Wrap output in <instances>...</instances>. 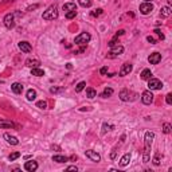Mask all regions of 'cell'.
<instances>
[{
  "instance_id": "cell-1",
  "label": "cell",
  "mask_w": 172,
  "mask_h": 172,
  "mask_svg": "<svg viewBox=\"0 0 172 172\" xmlns=\"http://www.w3.org/2000/svg\"><path fill=\"white\" fill-rule=\"evenodd\" d=\"M155 139V133L153 132H147L144 136V143H145V147H144V156H143V160L144 163H148L151 159V147H152V141Z\"/></svg>"
},
{
  "instance_id": "cell-2",
  "label": "cell",
  "mask_w": 172,
  "mask_h": 172,
  "mask_svg": "<svg viewBox=\"0 0 172 172\" xmlns=\"http://www.w3.org/2000/svg\"><path fill=\"white\" fill-rule=\"evenodd\" d=\"M45 20H54V19L58 18V5L54 4V5H50L47 10L43 12V16H42Z\"/></svg>"
},
{
  "instance_id": "cell-3",
  "label": "cell",
  "mask_w": 172,
  "mask_h": 172,
  "mask_svg": "<svg viewBox=\"0 0 172 172\" xmlns=\"http://www.w3.org/2000/svg\"><path fill=\"white\" fill-rule=\"evenodd\" d=\"M90 39H91V36H90V34L89 32H81L79 35L75 36V45L85 46V45H88V43L90 42Z\"/></svg>"
},
{
  "instance_id": "cell-4",
  "label": "cell",
  "mask_w": 172,
  "mask_h": 172,
  "mask_svg": "<svg viewBox=\"0 0 172 172\" xmlns=\"http://www.w3.org/2000/svg\"><path fill=\"white\" fill-rule=\"evenodd\" d=\"M148 88H149V90H160L163 88V84L157 78H149L148 79Z\"/></svg>"
},
{
  "instance_id": "cell-5",
  "label": "cell",
  "mask_w": 172,
  "mask_h": 172,
  "mask_svg": "<svg viewBox=\"0 0 172 172\" xmlns=\"http://www.w3.org/2000/svg\"><path fill=\"white\" fill-rule=\"evenodd\" d=\"M3 22H4V26L7 28H14L15 27V15L14 14H7V15L4 16V19H3Z\"/></svg>"
},
{
  "instance_id": "cell-6",
  "label": "cell",
  "mask_w": 172,
  "mask_h": 172,
  "mask_svg": "<svg viewBox=\"0 0 172 172\" xmlns=\"http://www.w3.org/2000/svg\"><path fill=\"white\" fill-rule=\"evenodd\" d=\"M153 11V4L148 2H144L143 4H140V12L143 15H149V14Z\"/></svg>"
},
{
  "instance_id": "cell-7",
  "label": "cell",
  "mask_w": 172,
  "mask_h": 172,
  "mask_svg": "<svg viewBox=\"0 0 172 172\" xmlns=\"http://www.w3.org/2000/svg\"><path fill=\"white\" fill-rule=\"evenodd\" d=\"M141 101H143V104H145V105H151L152 102H153V94H152L151 90H147L143 93Z\"/></svg>"
},
{
  "instance_id": "cell-8",
  "label": "cell",
  "mask_w": 172,
  "mask_h": 172,
  "mask_svg": "<svg viewBox=\"0 0 172 172\" xmlns=\"http://www.w3.org/2000/svg\"><path fill=\"white\" fill-rule=\"evenodd\" d=\"M85 155H86V157H88V159H90V160H91V161L98 163L100 160H101V156H100V155L97 153L96 151H93V149L86 151V152H85Z\"/></svg>"
},
{
  "instance_id": "cell-9",
  "label": "cell",
  "mask_w": 172,
  "mask_h": 172,
  "mask_svg": "<svg viewBox=\"0 0 172 172\" xmlns=\"http://www.w3.org/2000/svg\"><path fill=\"white\" fill-rule=\"evenodd\" d=\"M133 70V66H132L131 63H124L122 65V67L120 69V77H125V75H128L131 71Z\"/></svg>"
},
{
  "instance_id": "cell-10",
  "label": "cell",
  "mask_w": 172,
  "mask_h": 172,
  "mask_svg": "<svg viewBox=\"0 0 172 172\" xmlns=\"http://www.w3.org/2000/svg\"><path fill=\"white\" fill-rule=\"evenodd\" d=\"M160 61H161V55H160L159 53H152L151 55L148 57V62H149L151 65H157Z\"/></svg>"
},
{
  "instance_id": "cell-11",
  "label": "cell",
  "mask_w": 172,
  "mask_h": 172,
  "mask_svg": "<svg viewBox=\"0 0 172 172\" xmlns=\"http://www.w3.org/2000/svg\"><path fill=\"white\" fill-rule=\"evenodd\" d=\"M24 170L28 171V172H34L38 170V163L34 161V160H31V161H27L24 164Z\"/></svg>"
},
{
  "instance_id": "cell-12",
  "label": "cell",
  "mask_w": 172,
  "mask_h": 172,
  "mask_svg": "<svg viewBox=\"0 0 172 172\" xmlns=\"http://www.w3.org/2000/svg\"><path fill=\"white\" fill-rule=\"evenodd\" d=\"M19 48L23 51V53H31L32 51V47H31V45L28 42H26V41H23V42H19Z\"/></svg>"
},
{
  "instance_id": "cell-13",
  "label": "cell",
  "mask_w": 172,
  "mask_h": 172,
  "mask_svg": "<svg viewBox=\"0 0 172 172\" xmlns=\"http://www.w3.org/2000/svg\"><path fill=\"white\" fill-rule=\"evenodd\" d=\"M4 139H5V141H7L8 144H11V145H18L19 144V140L16 139L15 136L10 134V133H5L4 134Z\"/></svg>"
},
{
  "instance_id": "cell-14",
  "label": "cell",
  "mask_w": 172,
  "mask_h": 172,
  "mask_svg": "<svg viewBox=\"0 0 172 172\" xmlns=\"http://www.w3.org/2000/svg\"><path fill=\"white\" fill-rule=\"evenodd\" d=\"M124 53V47L122 46H116V47H110V55L112 57H117V55H121Z\"/></svg>"
},
{
  "instance_id": "cell-15",
  "label": "cell",
  "mask_w": 172,
  "mask_h": 172,
  "mask_svg": "<svg viewBox=\"0 0 172 172\" xmlns=\"http://www.w3.org/2000/svg\"><path fill=\"white\" fill-rule=\"evenodd\" d=\"M11 89H12V91L15 94H22L23 91V85L19 84V82H14L12 85H11Z\"/></svg>"
},
{
  "instance_id": "cell-16",
  "label": "cell",
  "mask_w": 172,
  "mask_h": 172,
  "mask_svg": "<svg viewBox=\"0 0 172 172\" xmlns=\"http://www.w3.org/2000/svg\"><path fill=\"white\" fill-rule=\"evenodd\" d=\"M39 65H41V62H39L38 59H27V61H26V66H28V67H31V69L39 67Z\"/></svg>"
},
{
  "instance_id": "cell-17",
  "label": "cell",
  "mask_w": 172,
  "mask_h": 172,
  "mask_svg": "<svg viewBox=\"0 0 172 172\" xmlns=\"http://www.w3.org/2000/svg\"><path fill=\"white\" fill-rule=\"evenodd\" d=\"M129 161H131V155L127 153V155H124V156L121 157V160H120V165H121V167H127V165L129 164Z\"/></svg>"
},
{
  "instance_id": "cell-18",
  "label": "cell",
  "mask_w": 172,
  "mask_h": 172,
  "mask_svg": "<svg viewBox=\"0 0 172 172\" xmlns=\"http://www.w3.org/2000/svg\"><path fill=\"white\" fill-rule=\"evenodd\" d=\"M15 124L12 121H7V120H0V128H4V129H8V128H14Z\"/></svg>"
},
{
  "instance_id": "cell-19",
  "label": "cell",
  "mask_w": 172,
  "mask_h": 172,
  "mask_svg": "<svg viewBox=\"0 0 172 172\" xmlns=\"http://www.w3.org/2000/svg\"><path fill=\"white\" fill-rule=\"evenodd\" d=\"M140 77H141V79H145V81H148L149 78H152V73L149 69H144V70L141 71V74H140Z\"/></svg>"
},
{
  "instance_id": "cell-20",
  "label": "cell",
  "mask_w": 172,
  "mask_h": 172,
  "mask_svg": "<svg viewBox=\"0 0 172 172\" xmlns=\"http://www.w3.org/2000/svg\"><path fill=\"white\" fill-rule=\"evenodd\" d=\"M171 14H172V11L170 7H161V10H160V15H161L163 18H168Z\"/></svg>"
},
{
  "instance_id": "cell-21",
  "label": "cell",
  "mask_w": 172,
  "mask_h": 172,
  "mask_svg": "<svg viewBox=\"0 0 172 172\" xmlns=\"http://www.w3.org/2000/svg\"><path fill=\"white\" fill-rule=\"evenodd\" d=\"M74 10H77L75 3H66V4H63V11H65V12H69V11H74Z\"/></svg>"
},
{
  "instance_id": "cell-22",
  "label": "cell",
  "mask_w": 172,
  "mask_h": 172,
  "mask_svg": "<svg viewBox=\"0 0 172 172\" xmlns=\"http://www.w3.org/2000/svg\"><path fill=\"white\" fill-rule=\"evenodd\" d=\"M31 74L35 75V77H43L45 75V71L39 67H34V69H31Z\"/></svg>"
},
{
  "instance_id": "cell-23",
  "label": "cell",
  "mask_w": 172,
  "mask_h": 172,
  "mask_svg": "<svg viewBox=\"0 0 172 172\" xmlns=\"http://www.w3.org/2000/svg\"><path fill=\"white\" fill-rule=\"evenodd\" d=\"M53 161H57V163H66V161H69V157L61 156V155H57V156H53Z\"/></svg>"
},
{
  "instance_id": "cell-24",
  "label": "cell",
  "mask_w": 172,
  "mask_h": 172,
  "mask_svg": "<svg viewBox=\"0 0 172 172\" xmlns=\"http://www.w3.org/2000/svg\"><path fill=\"white\" fill-rule=\"evenodd\" d=\"M86 94H88V98H90V100H93L94 97H97V91L94 90L93 88H88V89H86Z\"/></svg>"
},
{
  "instance_id": "cell-25",
  "label": "cell",
  "mask_w": 172,
  "mask_h": 172,
  "mask_svg": "<svg viewBox=\"0 0 172 172\" xmlns=\"http://www.w3.org/2000/svg\"><path fill=\"white\" fill-rule=\"evenodd\" d=\"M35 98H36V91L34 90V89H30V90L27 91V100L28 101H34Z\"/></svg>"
},
{
  "instance_id": "cell-26",
  "label": "cell",
  "mask_w": 172,
  "mask_h": 172,
  "mask_svg": "<svg viewBox=\"0 0 172 172\" xmlns=\"http://www.w3.org/2000/svg\"><path fill=\"white\" fill-rule=\"evenodd\" d=\"M120 98L122 100V101H129V91L127 89H124V90L120 91Z\"/></svg>"
},
{
  "instance_id": "cell-27",
  "label": "cell",
  "mask_w": 172,
  "mask_h": 172,
  "mask_svg": "<svg viewBox=\"0 0 172 172\" xmlns=\"http://www.w3.org/2000/svg\"><path fill=\"white\" fill-rule=\"evenodd\" d=\"M78 3H79L81 7L89 8V7H91V4H93V0H78Z\"/></svg>"
},
{
  "instance_id": "cell-28",
  "label": "cell",
  "mask_w": 172,
  "mask_h": 172,
  "mask_svg": "<svg viewBox=\"0 0 172 172\" xmlns=\"http://www.w3.org/2000/svg\"><path fill=\"white\" fill-rule=\"evenodd\" d=\"M112 94H113V89H112V88H106L104 90V93L101 94V97H102V98H108V97H110Z\"/></svg>"
},
{
  "instance_id": "cell-29",
  "label": "cell",
  "mask_w": 172,
  "mask_h": 172,
  "mask_svg": "<svg viewBox=\"0 0 172 172\" xmlns=\"http://www.w3.org/2000/svg\"><path fill=\"white\" fill-rule=\"evenodd\" d=\"M77 16V10H74V11H69V12H66V19H74Z\"/></svg>"
},
{
  "instance_id": "cell-30",
  "label": "cell",
  "mask_w": 172,
  "mask_h": 172,
  "mask_svg": "<svg viewBox=\"0 0 172 172\" xmlns=\"http://www.w3.org/2000/svg\"><path fill=\"white\" fill-rule=\"evenodd\" d=\"M85 86H86V82H84V81L79 82V84L77 85V88H75V91H77V93H81V91L85 89Z\"/></svg>"
},
{
  "instance_id": "cell-31",
  "label": "cell",
  "mask_w": 172,
  "mask_h": 172,
  "mask_svg": "<svg viewBox=\"0 0 172 172\" xmlns=\"http://www.w3.org/2000/svg\"><path fill=\"white\" fill-rule=\"evenodd\" d=\"M18 157H20V152H14V153H11L10 156H8V159H10V161H14V160H16Z\"/></svg>"
},
{
  "instance_id": "cell-32",
  "label": "cell",
  "mask_w": 172,
  "mask_h": 172,
  "mask_svg": "<svg viewBox=\"0 0 172 172\" xmlns=\"http://www.w3.org/2000/svg\"><path fill=\"white\" fill-rule=\"evenodd\" d=\"M163 132H164L165 134H170V133H171V124L165 122V124L163 125Z\"/></svg>"
},
{
  "instance_id": "cell-33",
  "label": "cell",
  "mask_w": 172,
  "mask_h": 172,
  "mask_svg": "<svg viewBox=\"0 0 172 172\" xmlns=\"http://www.w3.org/2000/svg\"><path fill=\"white\" fill-rule=\"evenodd\" d=\"M112 129H113V125L104 124V125H102V133H106L108 131H112Z\"/></svg>"
},
{
  "instance_id": "cell-34",
  "label": "cell",
  "mask_w": 172,
  "mask_h": 172,
  "mask_svg": "<svg viewBox=\"0 0 172 172\" xmlns=\"http://www.w3.org/2000/svg\"><path fill=\"white\" fill-rule=\"evenodd\" d=\"M36 106H38L39 109H46L47 108V102L46 101H39V102H36Z\"/></svg>"
},
{
  "instance_id": "cell-35",
  "label": "cell",
  "mask_w": 172,
  "mask_h": 172,
  "mask_svg": "<svg viewBox=\"0 0 172 172\" xmlns=\"http://www.w3.org/2000/svg\"><path fill=\"white\" fill-rule=\"evenodd\" d=\"M102 14V8H97V10L91 11V16H100Z\"/></svg>"
},
{
  "instance_id": "cell-36",
  "label": "cell",
  "mask_w": 172,
  "mask_h": 172,
  "mask_svg": "<svg viewBox=\"0 0 172 172\" xmlns=\"http://www.w3.org/2000/svg\"><path fill=\"white\" fill-rule=\"evenodd\" d=\"M165 101H167L168 105H172V94L171 93H168L167 96H165Z\"/></svg>"
},
{
  "instance_id": "cell-37",
  "label": "cell",
  "mask_w": 172,
  "mask_h": 172,
  "mask_svg": "<svg viewBox=\"0 0 172 172\" xmlns=\"http://www.w3.org/2000/svg\"><path fill=\"white\" fill-rule=\"evenodd\" d=\"M153 164H155V165H159V164H160V160H159V153H157L156 156L153 157Z\"/></svg>"
},
{
  "instance_id": "cell-38",
  "label": "cell",
  "mask_w": 172,
  "mask_h": 172,
  "mask_svg": "<svg viewBox=\"0 0 172 172\" xmlns=\"http://www.w3.org/2000/svg\"><path fill=\"white\" fill-rule=\"evenodd\" d=\"M108 45H109V47H114V46L117 45V41H116V38H114L113 41H110V42H109Z\"/></svg>"
},
{
  "instance_id": "cell-39",
  "label": "cell",
  "mask_w": 172,
  "mask_h": 172,
  "mask_svg": "<svg viewBox=\"0 0 172 172\" xmlns=\"http://www.w3.org/2000/svg\"><path fill=\"white\" fill-rule=\"evenodd\" d=\"M100 73H101L102 75H105V74L108 73V66H105V67H102L101 70H100Z\"/></svg>"
},
{
  "instance_id": "cell-40",
  "label": "cell",
  "mask_w": 172,
  "mask_h": 172,
  "mask_svg": "<svg viewBox=\"0 0 172 172\" xmlns=\"http://www.w3.org/2000/svg\"><path fill=\"white\" fill-rule=\"evenodd\" d=\"M147 41L149 42V43H152V45H155V43H156V41H155L153 36H147Z\"/></svg>"
},
{
  "instance_id": "cell-41",
  "label": "cell",
  "mask_w": 172,
  "mask_h": 172,
  "mask_svg": "<svg viewBox=\"0 0 172 172\" xmlns=\"http://www.w3.org/2000/svg\"><path fill=\"white\" fill-rule=\"evenodd\" d=\"M66 171H78V168H77L75 167V165H71V167H67V168H66Z\"/></svg>"
},
{
  "instance_id": "cell-42",
  "label": "cell",
  "mask_w": 172,
  "mask_h": 172,
  "mask_svg": "<svg viewBox=\"0 0 172 172\" xmlns=\"http://www.w3.org/2000/svg\"><path fill=\"white\" fill-rule=\"evenodd\" d=\"M155 32H156L157 35H159L161 39H164V35H163V34H161V31H160V30H155Z\"/></svg>"
},
{
  "instance_id": "cell-43",
  "label": "cell",
  "mask_w": 172,
  "mask_h": 172,
  "mask_svg": "<svg viewBox=\"0 0 172 172\" xmlns=\"http://www.w3.org/2000/svg\"><path fill=\"white\" fill-rule=\"evenodd\" d=\"M110 159H112V160H114V159H116V151H113V152H112V153H110Z\"/></svg>"
},
{
  "instance_id": "cell-44",
  "label": "cell",
  "mask_w": 172,
  "mask_h": 172,
  "mask_svg": "<svg viewBox=\"0 0 172 172\" xmlns=\"http://www.w3.org/2000/svg\"><path fill=\"white\" fill-rule=\"evenodd\" d=\"M58 90H59V89H57V88H51V90H50V91H51V93H57Z\"/></svg>"
},
{
  "instance_id": "cell-45",
  "label": "cell",
  "mask_w": 172,
  "mask_h": 172,
  "mask_svg": "<svg viewBox=\"0 0 172 172\" xmlns=\"http://www.w3.org/2000/svg\"><path fill=\"white\" fill-rule=\"evenodd\" d=\"M145 2H148V3H151V2H152V0H145Z\"/></svg>"
},
{
  "instance_id": "cell-46",
  "label": "cell",
  "mask_w": 172,
  "mask_h": 172,
  "mask_svg": "<svg viewBox=\"0 0 172 172\" xmlns=\"http://www.w3.org/2000/svg\"><path fill=\"white\" fill-rule=\"evenodd\" d=\"M168 3H170V4H171V3H172V0H168Z\"/></svg>"
}]
</instances>
